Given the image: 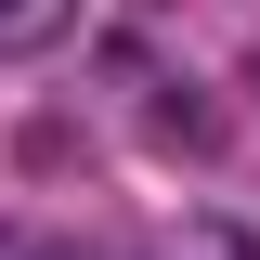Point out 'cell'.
<instances>
[{"mask_svg": "<svg viewBox=\"0 0 260 260\" xmlns=\"http://www.w3.org/2000/svg\"><path fill=\"white\" fill-rule=\"evenodd\" d=\"M78 26V0H0V52H52Z\"/></svg>", "mask_w": 260, "mask_h": 260, "instance_id": "obj_1", "label": "cell"}, {"mask_svg": "<svg viewBox=\"0 0 260 260\" xmlns=\"http://www.w3.org/2000/svg\"><path fill=\"white\" fill-rule=\"evenodd\" d=\"M221 260H247V247H221Z\"/></svg>", "mask_w": 260, "mask_h": 260, "instance_id": "obj_2", "label": "cell"}]
</instances>
